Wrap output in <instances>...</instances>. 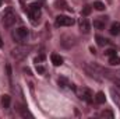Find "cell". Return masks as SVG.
I'll list each match as a JSON object with an SVG mask.
<instances>
[{"instance_id": "cell-1", "label": "cell", "mask_w": 120, "mask_h": 119, "mask_svg": "<svg viewBox=\"0 0 120 119\" xmlns=\"http://www.w3.org/2000/svg\"><path fill=\"white\" fill-rule=\"evenodd\" d=\"M13 39L17 42V44H25L27 39H28V30L25 27H20V28H15L13 31Z\"/></svg>"}, {"instance_id": "cell-2", "label": "cell", "mask_w": 120, "mask_h": 119, "mask_svg": "<svg viewBox=\"0 0 120 119\" xmlns=\"http://www.w3.org/2000/svg\"><path fill=\"white\" fill-rule=\"evenodd\" d=\"M74 91H75L77 97H78L80 99H82L84 102L91 104V102L94 101V95H92V92H91L90 88H85V87H82V88H75Z\"/></svg>"}, {"instance_id": "cell-3", "label": "cell", "mask_w": 120, "mask_h": 119, "mask_svg": "<svg viewBox=\"0 0 120 119\" xmlns=\"http://www.w3.org/2000/svg\"><path fill=\"white\" fill-rule=\"evenodd\" d=\"M15 21H17L15 13L13 11V8H7L6 13H4V18H3L4 27H6V28H10V27H13V25L15 24Z\"/></svg>"}, {"instance_id": "cell-4", "label": "cell", "mask_w": 120, "mask_h": 119, "mask_svg": "<svg viewBox=\"0 0 120 119\" xmlns=\"http://www.w3.org/2000/svg\"><path fill=\"white\" fill-rule=\"evenodd\" d=\"M11 56L17 60H22L24 58L28 56V48H25V46H18V48H15V49H13Z\"/></svg>"}, {"instance_id": "cell-5", "label": "cell", "mask_w": 120, "mask_h": 119, "mask_svg": "<svg viewBox=\"0 0 120 119\" xmlns=\"http://www.w3.org/2000/svg\"><path fill=\"white\" fill-rule=\"evenodd\" d=\"M74 24V18L68 16H57L56 17V25L57 27H71Z\"/></svg>"}, {"instance_id": "cell-6", "label": "cell", "mask_w": 120, "mask_h": 119, "mask_svg": "<svg viewBox=\"0 0 120 119\" xmlns=\"http://www.w3.org/2000/svg\"><path fill=\"white\" fill-rule=\"evenodd\" d=\"M30 16L34 21L39 20V17H41V6H39L38 3L30 4Z\"/></svg>"}, {"instance_id": "cell-7", "label": "cell", "mask_w": 120, "mask_h": 119, "mask_svg": "<svg viewBox=\"0 0 120 119\" xmlns=\"http://www.w3.org/2000/svg\"><path fill=\"white\" fill-rule=\"evenodd\" d=\"M106 23H108V17L102 16V17H98L96 20H94V27L96 30H103L105 25H106Z\"/></svg>"}, {"instance_id": "cell-8", "label": "cell", "mask_w": 120, "mask_h": 119, "mask_svg": "<svg viewBox=\"0 0 120 119\" xmlns=\"http://www.w3.org/2000/svg\"><path fill=\"white\" fill-rule=\"evenodd\" d=\"M80 30H81V32H84V34H88L90 32V23L85 18H81V21H80Z\"/></svg>"}, {"instance_id": "cell-9", "label": "cell", "mask_w": 120, "mask_h": 119, "mask_svg": "<svg viewBox=\"0 0 120 119\" xmlns=\"http://www.w3.org/2000/svg\"><path fill=\"white\" fill-rule=\"evenodd\" d=\"M50 59H52V63L55 64V66H61L63 64V58L57 55V53H53L52 56H50Z\"/></svg>"}, {"instance_id": "cell-10", "label": "cell", "mask_w": 120, "mask_h": 119, "mask_svg": "<svg viewBox=\"0 0 120 119\" xmlns=\"http://www.w3.org/2000/svg\"><path fill=\"white\" fill-rule=\"evenodd\" d=\"M110 34L112 35H119L120 34V23H113L112 25H110Z\"/></svg>"}, {"instance_id": "cell-11", "label": "cell", "mask_w": 120, "mask_h": 119, "mask_svg": "<svg viewBox=\"0 0 120 119\" xmlns=\"http://www.w3.org/2000/svg\"><path fill=\"white\" fill-rule=\"evenodd\" d=\"M105 101H106L105 94H103L102 91H99V92L95 95V102H96V104H105Z\"/></svg>"}, {"instance_id": "cell-12", "label": "cell", "mask_w": 120, "mask_h": 119, "mask_svg": "<svg viewBox=\"0 0 120 119\" xmlns=\"http://www.w3.org/2000/svg\"><path fill=\"white\" fill-rule=\"evenodd\" d=\"M10 95H7V94H4V95H1V105H3V108L4 109H7L8 107H10Z\"/></svg>"}, {"instance_id": "cell-13", "label": "cell", "mask_w": 120, "mask_h": 119, "mask_svg": "<svg viewBox=\"0 0 120 119\" xmlns=\"http://www.w3.org/2000/svg\"><path fill=\"white\" fill-rule=\"evenodd\" d=\"M55 6H56L57 8H60V10H70L68 6H67V3H66L64 0H57V1L55 3Z\"/></svg>"}, {"instance_id": "cell-14", "label": "cell", "mask_w": 120, "mask_h": 119, "mask_svg": "<svg viewBox=\"0 0 120 119\" xmlns=\"http://www.w3.org/2000/svg\"><path fill=\"white\" fill-rule=\"evenodd\" d=\"M95 38H96V42H98V45H99V46H105L106 44H109V41H108L106 38L101 36V35H96Z\"/></svg>"}, {"instance_id": "cell-15", "label": "cell", "mask_w": 120, "mask_h": 119, "mask_svg": "<svg viewBox=\"0 0 120 119\" xmlns=\"http://www.w3.org/2000/svg\"><path fill=\"white\" fill-rule=\"evenodd\" d=\"M110 94H112V97H113V101H115V104L117 105L120 108V95L115 91V90H110Z\"/></svg>"}, {"instance_id": "cell-16", "label": "cell", "mask_w": 120, "mask_h": 119, "mask_svg": "<svg viewBox=\"0 0 120 119\" xmlns=\"http://www.w3.org/2000/svg\"><path fill=\"white\" fill-rule=\"evenodd\" d=\"M109 63H110L112 66H117V64H120V58L117 55H113V56L109 58Z\"/></svg>"}, {"instance_id": "cell-17", "label": "cell", "mask_w": 120, "mask_h": 119, "mask_svg": "<svg viewBox=\"0 0 120 119\" xmlns=\"http://www.w3.org/2000/svg\"><path fill=\"white\" fill-rule=\"evenodd\" d=\"M94 7H95L96 10H99V11L105 10V4H103L102 1H95V3H94Z\"/></svg>"}, {"instance_id": "cell-18", "label": "cell", "mask_w": 120, "mask_h": 119, "mask_svg": "<svg viewBox=\"0 0 120 119\" xmlns=\"http://www.w3.org/2000/svg\"><path fill=\"white\" fill-rule=\"evenodd\" d=\"M91 11H92V7H91V6H85L81 13H82V16H90Z\"/></svg>"}, {"instance_id": "cell-19", "label": "cell", "mask_w": 120, "mask_h": 119, "mask_svg": "<svg viewBox=\"0 0 120 119\" xmlns=\"http://www.w3.org/2000/svg\"><path fill=\"white\" fill-rule=\"evenodd\" d=\"M59 86L60 87H66V86H70V83H68L64 77H60L59 79Z\"/></svg>"}, {"instance_id": "cell-20", "label": "cell", "mask_w": 120, "mask_h": 119, "mask_svg": "<svg viewBox=\"0 0 120 119\" xmlns=\"http://www.w3.org/2000/svg\"><path fill=\"white\" fill-rule=\"evenodd\" d=\"M101 116H102V118H113V112H112V111H103V112L101 114Z\"/></svg>"}, {"instance_id": "cell-21", "label": "cell", "mask_w": 120, "mask_h": 119, "mask_svg": "<svg viewBox=\"0 0 120 119\" xmlns=\"http://www.w3.org/2000/svg\"><path fill=\"white\" fill-rule=\"evenodd\" d=\"M105 55L110 58V56H113V55H116V51H115V49H108V51H105Z\"/></svg>"}, {"instance_id": "cell-22", "label": "cell", "mask_w": 120, "mask_h": 119, "mask_svg": "<svg viewBox=\"0 0 120 119\" xmlns=\"http://www.w3.org/2000/svg\"><path fill=\"white\" fill-rule=\"evenodd\" d=\"M36 70H38V73H41V74H43V73L46 71L43 66H36Z\"/></svg>"}, {"instance_id": "cell-23", "label": "cell", "mask_w": 120, "mask_h": 119, "mask_svg": "<svg viewBox=\"0 0 120 119\" xmlns=\"http://www.w3.org/2000/svg\"><path fill=\"white\" fill-rule=\"evenodd\" d=\"M43 59H45L43 56H39V58H36V59H35V63L38 64V62H42V60H43Z\"/></svg>"}, {"instance_id": "cell-24", "label": "cell", "mask_w": 120, "mask_h": 119, "mask_svg": "<svg viewBox=\"0 0 120 119\" xmlns=\"http://www.w3.org/2000/svg\"><path fill=\"white\" fill-rule=\"evenodd\" d=\"M115 84H116V86L120 88V79H116V80H115Z\"/></svg>"}, {"instance_id": "cell-25", "label": "cell", "mask_w": 120, "mask_h": 119, "mask_svg": "<svg viewBox=\"0 0 120 119\" xmlns=\"http://www.w3.org/2000/svg\"><path fill=\"white\" fill-rule=\"evenodd\" d=\"M0 48H3V39H1V35H0Z\"/></svg>"}, {"instance_id": "cell-26", "label": "cell", "mask_w": 120, "mask_h": 119, "mask_svg": "<svg viewBox=\"0 0 120 119\" xmlns=\"http://www.w3.org/2000/svg\"><path fill=\"white\" fill-rule=\"evenodd\" d=\"M0 1H1V0H0Z\"/></svg>"}, {"instance_id": "cell-27", "label": "cell", "mask_w": 120, "mask_h": 119, "mask_svg": "<svg viewBox=\"0 0 120 119\" xmlns=\"http://www.w3.org/2000/svg\"><path fill=\"white\" fill-rule=\"evenodd\" d=\"M0 3H1V1H0Z\"/></svg>"}]
</instances>
